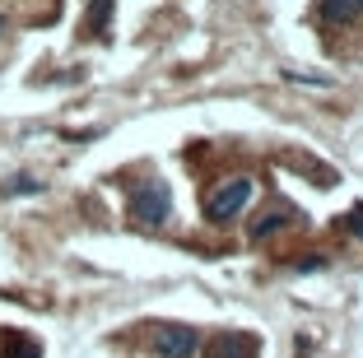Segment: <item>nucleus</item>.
Segmentation results:
<instances>
[{"label": "nucleus", "mask_w": 363, "mask_h": 358, "mask_svg": "<svg viewBox=\"0 0 363 358\" xmlns=\"http://www.w3.org/2000/svg\"><path fill=\"white\" fill-rule=\"evenodd\" d=\"M201 349V335L191 326H159L154 330V354L163 358H191Z\"/></svg>", "instance_id": "3"}, {"label": "nucleus", "mask_w": 363, "mask_h": 358, "mask_svg": "<svg viewBox=\"0 0 363 358\" xmlns=\"http://www.w3.org/2000/svg\"><path fill=\"white\" fill-rule=\"evenodd\" d=\"M317 14L326 23H350L354 14H363V0H317Z\"/></svg>", "instance_id": "4"}, {"label": "nucleus", "mask_w": 363, "mask_h": 358, "mask_svg": "<svg viewBox=\"0 0 363 358\" xmlns=\"http://www.w3.org/2000/svg\"><path fill=\"white\" fill-rule=\"evenodd\" d=\"M126 214H130V223H140V228H159V223H168V214H172L168 181H159V177L140 181V186L130 191V201H126Z\"/></svg>", "instance_id": "1"}, {"label": "nucleus", "mask_w": 363, "mask_h": 358, "mask_svg": "<svg viewBox=\"0 0 363 358\" xmlns=\"http://www.w3.org/2000/svg\"><path fill=\"white\" fill-rule=\"evenodd\" d=\"M107 19H112V0H89V28L107 33Z\"/></svg>", "instance_id": "8"}, {"label": "nucleus", "mask_w": 363, "mask_h": 358, "mask_svg": "<svg viewBox=\"0 0 363 358\" xmlns=\"http://www.w3.org/2000/svg\"><path fill=\"white\" fill-rule=\"evenodd\" d=\"M340 228H345V233H354V237H363V205H354V210L345 214Z\"/></svg>", "instance_id": "9"}, {"label": "nucleus", "mask_w": 363, "mask_h": 358, "mask_svg": "<svg viewBox=\"0 0 363 358\" xmlns=\"http://www.w3.org/2000/svg\"><path fill=\"white\" fill-rule=\"evenodd\" d=\"M247 205H252V181L233 177V181H224L219 191L205 196V219H210V223H228V219H238Z\"/></svg>", "instance_id": "2"}, {"label": "nucleus", "mask_w": 363, "mask_h": 358, "mask_svg": "<svg viewBox=\"0 0 363 358\" xmlns=\"http://www.w3.org/2000/svg\"><path fill=\"white\" fill-rule=\"evenodd\" d=\"M294 219H298V210H289V205L284 210H270V214H261V219L252 223V237L261 242V237H270L275 228H284V223H294Z\"/></svg>", "instance_id": "6"}, {"label": "nucleus", "mask_w": 363, "mask_h": 358, "mask_svg": "<svg viewBox=\"0 0 363 358\" xmlns=\"http://www.w3.org/2000/svg\"><path fill=\"white\" fill-rule=\"evenodd\" d=\"M0 358H43V345L28 340V335H10L5 349H0Z\"/></svg>", "instance_id": "7"}, {"label": "nucleus", "mask_w": 363, "mask_h": 358, "mask_svg": "<svg viewBox=\"0 0 363 358\" xmlns=\"http://www.w3.org/2000/svg\"><path fill=\"white\" fill-rule=\"evenodd\" d=\"M205 358H252V340H242V335H219L210 349H205Z\"/></svg>", "instance_id": "5"}]
</instances>
